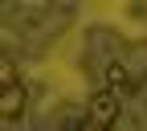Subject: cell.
Segmentation results:
<instances>
[{"label": "cell", "instance_id": "cell-4", "mask_svg": "<svg viewBox=\"0 0 147 131\" xmlns=\"http://www.w3.org/2000/svg\"><path fill=\"white\" fill-rule=\"evenodd\" d=\"M4 82H16V66L4 58V62H0V86H4Z\"/></svg>", "mask_w": 147, "mask_h": 131}, {"label": "cell", "instance_id": "cell-1", "mask_svg": "<svg viewBox=\"0 0 147 131\" xmlns=\"http://www.w3.org/2000/svg\"><path fill=\"white\" fill-rule=\"evenodd\" d=\"M119 94H115V90H98V94L94 98H90V119H94V127H115V119H119Z\"/></svg>", "mask_w": 147, "mask_h": 131}, {"label": "cell", "instance_id": "cell-2", "mask_svg": "<svg viewBox=\"0 0 147 131\" xmlns=\"http://www.w3.org/2000/svg\"><path fill=\"white\" fill-rule=\"evenodd\" d=\"M21 111H25V86L21 82H4V86H0V119L16 123Z\"/></svg>", "mask_w": 147, "mask_h": 131}, {"label": "cell", "instance_id": "cell-3", "mask_svg": "<svg viewBox=\"0 0 147 131\" xmlns=\"http://www.w3.org/2000/svg\"><path fill=\"white\" fill-rule=\"evenodd\" d=\"M106 86L115 90L119 98H131V94H135V82H131V74H127L119 62H110V66H106Z\"/></svg>", "mask_w": 147, "mask_h": 131}]
</instances>
